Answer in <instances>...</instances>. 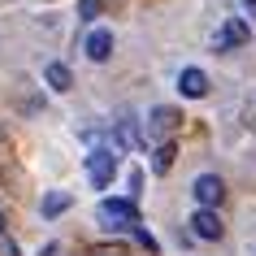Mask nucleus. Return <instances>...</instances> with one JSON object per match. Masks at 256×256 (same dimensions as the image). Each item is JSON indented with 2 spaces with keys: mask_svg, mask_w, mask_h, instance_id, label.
Wrapping results in <instances>:
<instances>
[{
  "mask_svg": "<svg viewBox=\"0 0 256 256\" xmlns=\"http://www.w3.org/2000/svg\"><path fill=\"white\" fill-rule=\"evenodd\" d=\"M100 4H104V0H78V18L82 22H96V18H100Z\"/></svg>",
  "mask_w": 256,
  "mask_h": 256,
  "instance_id": "nucleus-12",
  "label": "nucleus"
},
{
  "mask_svg": "<svg viewBox=\"0 0 256 256\" xmlns=\"http://www.w3.org/2000/svg\"><path fill=\"white\" fill-rule=\"evenodd\" d=\"M70 208V196L66 191H52V196H44V217H61Z\"/></svg>",
  "mask_w": 256,
  "mask_h": 256,
  "instance_id": "nucleus-11",
  "label": "nucleus"
},
{
  "mask_svg": "<svg viewBox=\"0 0 256 256\" xmlns=\"http://www.w3.org/2000/svg\"><path fill=\"white\" fill-rule=\"evenodd\" d=\"M135 239H139V248H148V252H156V239H152L148 230H139V226H135Z\"/></svg>",
  "mask_w": 256,
  "mask_h": 256,
  "instance_id": "nucleus-14",
  "label": "nucleus"
},
{
  "mask_svg": "<svg viewBox=\"0 0 256 256\" xmlns=\"http://www.w3.org/2000/svg\"><path fill=\"white\" fill-rule=\"evenodd\" d=\"M44 82H48L52 92H70V87H74V74H70V66H61V61H52V66L44 70Z\"/></svg>",
  "mask_w": 256,
  "mask_h": 256,
  "instance_id": "nucleus-9",
  "label": "nucleus"
},
{
  "mask_svg": "<svg viewBox=\"0 0 256 256\" xmlns=\"http://www.w3.org/2000/svg\"><path fill=\"white\" fill-rule=\"evenodd\" d=\"M174 156H178V144H174V139H161V144H156V152H152V170H156V174H165V170L174 165Z\"/></svg>",
  "mask_w": 256,
  "mask_h": 256,
  "instance_id": "nucleus-10",
  "label": "nucleus"
},
{
  "mask_svg": "<svg viewBox=\"0 0 256 256\" xmlns=\"http://www.w3.org/2000/svg\"><path fill=\"white\" fill-rule=\"evenodd\" d=\"M178 92L187 96V100H200V96H208V74H204V70H182V74H178Z\"/></svg>",
  "mask_w": 256,
  "mask_h": 256,
  "instance_id": "nucleus-7",
  "label": "nucleus"
},
{
  "mask_svg": "<svg viewBox=\"0 0 256 256\" xmlns=\"http://www.w3.org/2000/svg\"><path fill=\"white\" fill-rule=\"evenodd\" d=\"M248 40H252V30H248V22H243V18H230L226 26L217 30L213 48H217V52H230V48H243Z\"/></svg>",
  "mask_w": 256,
  "mask_h": 256,
  "instance_id": "nucleus-5",
  "label": "nucleus"
},
{
  "mask_svg": "<svg viewBox=\"0 0 256 256\" xmlns=\"http://www.w3.org/2000/svg\"><path fill=\"white\" fill-rule=\"evenodd\" d=\"M0 230H4V217H0Z\"/></svg>",
  "mask_w": 256,
  "mask_h": 256,
  "instance_id": "nucleus-18",
  "label": "nucleus"
},
{
  "mask_svg": "<svg viewBox=\"0 0 256 256\" xmlns=\"http://www.w3.org/2000/svg\"><path fill=\"white\" fill-rule=\"evenodd\" d=\"M40 256H61V243H48V248H44Z\"/></svg>",
  "mask_w": 256,
  "mask_h": 256,
  "instance_id": "nucleus-15",
  "label": "nucleus"
},
{
  "mask_svg": "<svg viewBox=\"0 0 256 256\" xmlns=\"http://www.w3.org/2000/svg\"><path fill=\"white\" fill-rule=\"evenodd\" d=\"M243 9H252V14H256V0H243Z\"/></svg>",
  "mask_w": 256,
  "mask_h": 256,
  "instance_id": "nucleus-17",
  "label": "nucleus"
},
{
  "mask_svg": "<svg viewBox=\"0 0 256 256\" xmlns=\"http://www.w3.org/2000/svg\"><path fill=\"white\" fill-rule=\"evenodd\" d=\"M191 196H196L200 208H217V204L226 200V182H222L217 174H200L196 182H191Z\"/></svg>",
  "mask_w": 256,
  "mask_h": 256,
  "instance_id": "nucleus-2",
  "label": "nucleus"
},
{
  "mask_svg": "<svg viewBox=\"0 0 256 256\" xmlns=\"http://www.w3.org/2000/svg\"><path fill=\"white\" fill-rule=\"evenodd\" d=\"M118 174V152H92L87 156V178H92V187H108Z\"/></svg>",
  "mask_w": 256,
  "mask_h": 256,
  "instance_id": "nucleus-3",
  "label": "nucleus"
},
{
  "mask_svg": "<svg viewBox=\"0 0 256 256\" xmlns=\"http://www.w3.org/2000/svg\"><path fill=\"white\" fill-rule=\"evenodd\" d=\"M92 256H130V252H126L122 243H96V248H92Z\"/></svg>",
  "mask_w": 256,
  "mask_h": 256,
  "instance_id": "nucleus-13",
  "label": "nucleus"
},
{
  "mask_svg": "<svg viewBox=\"0 0 256 256\" xmlns=\"http://www.w3.org/2000/svg\"><path fill=\"white\" fill-rule=\"evenodd\" d=\"M191 234L204 243H217L222 234H226V226H222V217H217V208H196V217H191Z\"/></svg>",
  "mask_w": 256,
  "mask_h": 256,
  "instance_id": "nucleus-4",
  "label": "nucleus"
},
{
  "mask_svg": "<svg viewBox=\"0 0 256 256\" xmlns=\"http://www.w3.org/2000/svg\"><path fill=\"white\" fill-rule=\"evenodd\" d=\"M0 256H22V252H18V243H4V252H0Z\"/></svg>",
  "mask_w": 256,
  "mask_h": 256,
  "instance_id": "nucleus-16",
  "label": "nucleus"
},
{
  "mask_svg": "<svg viewBox=\"0 0 256 256\" xmlns=\"http://www.w3.org/2000/svg\"><path fill=\"white\" fill-rule=\"evenodd\" d=\"M100 222L108 230H135L139 208H135V200H104L100 204Z\"/></svg>",
  "mask_w": 256,
  "mask_h": 256,
  "instance_id": "nucleus-1",
  "label": "nucleus"
},
{
  "mask_svg": "<svg viewBox=\"0 0 256 256\" xmlns=\"http://www.w3.org/2000/svg\"><path fill=\"white\" fill-rule=\"evenodd\" d=\"M82 48H87L92 61H108V56H113V35H108V30H92Z\"/></svg>",
  "mask_w": 256,
  "mask_h": 256,
  "instance_id": "nucleus-8",
  "label": "nucleus"
},
{
  "mask_svg": "<svg viewBox=\"0 0 256 256\" xmlns=\"http://www.w3.org/2000/svg\"><path fill=\"white\" fill-rule=\"evenodd\" d=\"M178 108H170V104H161V108H152V118H148V135H156V139H165V135H174L178 130Z\"/></svg>",
  "mask_w": 256,
  "mask_h": 256,
  "instance_id": "nucleus-6",
  "label": "nucleus"
}]
</instances>
